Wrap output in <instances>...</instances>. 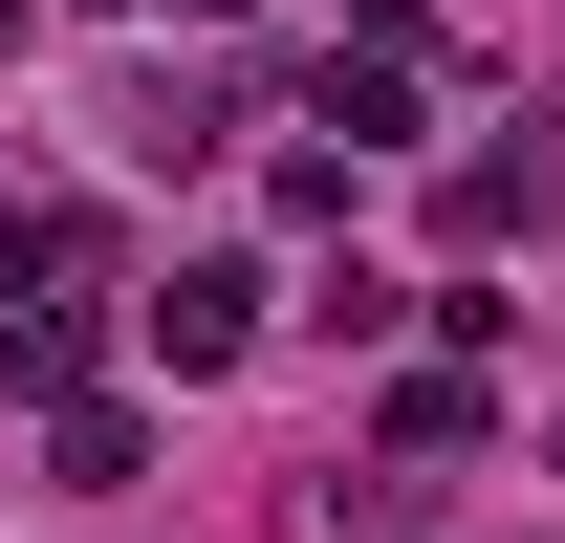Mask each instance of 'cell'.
Returning <instances> with one entry per match:
<instances>
[{"mask_svg": "<svg viewBox=\"0 0 565 543\" xmlns=\"http://www.w3.org/2000/svg\"><path fill=\"white\" fill-rule=\"evenodd\" d=\"M565 217V152L522 131V152H457V174H435V239H457V262H500V239H544Z\"/></svg>", "mask_w": 565, "mask_h": 543, "instance_id": "6da1fadb", "label": "cell"}, {"mask_svg": "<svg viewBox=\"0 0 565 543\" xmlns=\"http://www.w3.org/2000/svg\"><path fill=\"white\" fill-rule=\"evenodd\" d=\"M131 327H152V370L196 392V370H239V348H262V262H174V283L131 305Z\"/></svg>", "mask_w": 565, "mask_h": 543, "instance_id": "7a4b0ae2", "label": "cell"}, {"mask_svg": "<svg viewBox=\"0 0 565 543\" xmlns=\"http://www.w3.org/2000/svg\"><path fill=\"white\" fill-rule=\"evenodd\" d=\"M0 283H22V305H87V283H109V217H87V196L0 217Z\"/></svg>", "mask_w": 565, "mask_h": 543, "instance_id": "3957f363", "label": "cell"}, {"mask_svg": "<svg viewBox=\"0 0 565 543\" xmlns=\"http://www.w3.org/2000/svg\"><path fill=\"white\" fill-rule=\"evenodd\" d=\"M44 478H87V500H109V478H152V413H109V392H66V413H44Z\"/></svg>", "mask_w": 565, "mask_h": 543, "instance_id": "277c9868", "label": "cell"}, {"mask_svg": "<svg viewBox=\"0 0 565 543\" xmlns=\"http://www.w3.org/2000/svg\"><path fill=\"white\" fill-rule=\"evenodd\" d=\"M500 413H479V370H414V392H392V457H479Z\"/></svg>", "mask_w": 565, "mask_h": 543, "instance_id": "5b68a950", "label": "cell"}, {"mask_svg": "<svg viewBox=\"0 0 565 543\" xmlns=\"http://www.w3.org/2000/svg\"><path fill=\"white\" fill-rule=\"evenodd\" d=\"M0 66H22V0H0Z\"/></svg>", "mask_w": 565, "mask_h": 543, "instance_id": "8992f818", "label": "cell"}]
</instances>
